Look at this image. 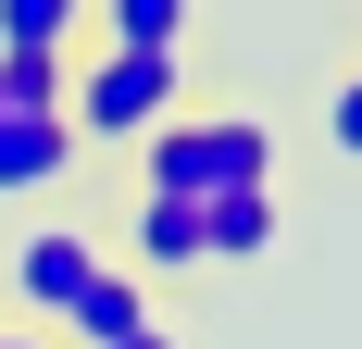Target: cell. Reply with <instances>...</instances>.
<instances>
[{"instance_id":"cell-9","label":"cell","mask_w":362,"mask_h":349,"mask_svg":"<svg viewBox=\"0 0 362 349\" xmlns=\"http://www.w3.org/2000/svg\"><path fill=\"white\" fill-rule=\"evenodd\" d=\"M75 50H0V112H63Z\"/></svg>"},{"instance_id":"cell-5","label":"cell","mask_w":362,"mask_h":349,"mask_svg":"<svg viewBox=\"0 0 362 349\" xmlns=\"http://www.w3.org/2000/svg\"><path fill=\"white\" fill-rule=\"evenodd\" d=\"M138 324H163V312H150V287H138V275H112V262H100V275L75 287V312L50 324V337H75V349H112V337H138Z\"/></svg>"},{"instance_id":"cell-12","label":"cell","mask_w":362,"mask_h":349,"mask_svg":"<svg viewBox=\"0 0 362 349\" xmlns=\"http://www.w3.org/2000/svg\"><path fill=\"white\" fill-rule=\"evenodd\" d=\"M112 349H175V324H138V337H112Z\"/></svg>"},{"instance_id":"cell-2","label":"cell","mask_w":362,"mask_h":349,"mask_svg":"<svg viewBox=\"0 0 362 349\" xmlns=\"http://www.w3.org/2000/svg\"><path fill=\"white\" fill-rule=\"evenodd\" d=\"M175 112H187V50H112V37L75 50L63 125H75L88 150H138L150 125H175Z\"/></svg>"},{"instance_id":"cell-1","label":"cell","mask_w":362,"mask_h":349,"mask_svg":"<svg viewBox=\"0 0 362 349\" xmlns=\"http://www.w3.org/2000/svg\"><path fill=\"white\" fill-rule=\"evenodd\" d=\"M138 187L150 200H238V187H275V125L262 112H200L138 138Z\"/></svg>"},{"instance_id":"cell-10","label":"cell","mask_w":362,"mask_h":349,"mask_svg":"<svg viewBox=\"0 0 362 349\" xmlns=\"http://www.w3.org/2000/svg\"><path fill=\"white\" fill-rule=\"evenodd\" d=\"M88 0H0V50H75Z\"/></svg>"},{"instance_id":"cell-8","label":"cell","mask_w":362,"mask_h":349,"mask_svg":"<svg viewBox=\"0 0 362 349\" xmlns=\"http://www.w3.org/2000/svg\"><path fill=\"white\" fill-rule=\"evenodd\" d=\"M138 262L150 275H200L213 249H200V200H138Z\"/></svg>"},{"instance_id":"cell-3","label":"cell","mask_w":362,"mask_h":349,"mask_svg":"<svg viewBox=\"0 0 362 349\" xmlns=\"http://www.w3.org/2000/svg\"><path fill=\"white\" fill-rule=\"evenodd\" d=\"M88 275H100V237H88V225H25V237H13V300H25L37 324H63Z\"/></svg>"},{"instance_id":"cell-11","label":"cell","mask_w":362,"mask_h":349,"mask_svg":"<svg viewBox=\"0 0 362 349\" xmlns=\"http://www.w3.org/2000/svg\"><path fill=\"white\" fill-rule=\"evenodd\" d=\"M325 138H337V150H350V162H362V63L337 75V100H325Z\"/></svg>"},{"instance_id":"cell-6","label":"cell","mask_w":362,"mask_h":349,"mask_svg":"<svg viewBox=\"0 0 362 349\" xmlns=\"http://www.w3.org/2000/svg\"><path fill=\"white\" fill-rule=\"evenodd\" d=\"M275 225H288V212H275V187L200 200V249H213V262H262V249H275Z\"/></svg>"},{"instance_id":"cell-4","label":"cell","mask_w":362,"mask_h":349,"mask_svg":"<svg viewBox=\"0 0 362 349\" xmlns=\"http://www.w3.org/2000/svg\"><path fill=\"white\" fill-rule=\"evenodd\" d=\"M75 162H88V138L63 112H0V200H50Z\"/></svg>"},{"instance_id":"cell-7","label":"cell","mask_w":362,"mask_h":349,"mask_svg":"<svg viewBox=\"0 0 362 349\" xmlns=\"http://www.w3.org/2000/svg\"><path fill=\"white\" fill-rule=\"evenodd\" d=\"M187 13L200 0H88V37H112V50H187Z\"/></svg>"},{"instance_id":"cell-13","label":"cell","mask_w":362,"mask_h":349,"mask_svg":"<svg viewBox=\"0 0 362 349\" xmlns=\"http://www.w3.org/2000/svg\"><path fill=\"white\" fill-rule=\"evenodd\" d=\"M0 349H63V337H37V324H0Z\"/></svg>"}]
</instances>
